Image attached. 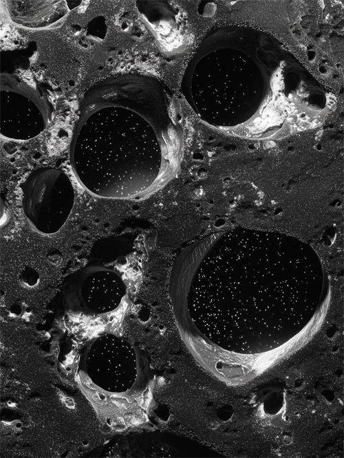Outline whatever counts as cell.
Returning a JSON list of instances; mask_svg holds the SVG:
<instances>
[{"label": "cell", "mask_w": 344, "mask_h": 458, "mask_svg": "<svg viewBox=\"0 0 344 458\" xmlns=\"http://www.w3.org/2000/svg\"><path fill=\"white\" fill-rule=\"evenodd\" d=\"M248 31L217 30L202 43L184 74L182 92L196 114L226 133L252 137L260 133V107L251 91L253 59Z\"/></svg>", "instance_id": "3957f363"}, {"label": "cell", "mask_w": 344, "mask_h": 458, "mask_svg": "<svg viewBox=\"0 0 344 458\" xmlns=\"http://www.w3.org/2000/svg\"><path fill=\"white\" fill-rule=\"evenodd\" d=\"M70 296L84 311L103 315L117 310L127 294L122 275L103 265H92L78 271L69 287Z\"/></svg>", "instance_id": "8992f818"}, {"label": "cell", "mask_w": 344, "mask_h": 458, "mask_svg": "<svg viewBox=\"0 0 344 458\" xmlns=\"http://www.w3.org/2000/svg\"><path fill=\"white\" fill-rule=\"evenodd\" d=\"M84 105L71 150L74 174L92 194L140 198L176 173L184 129L178 99L150 78L105 84Z\"/></svg>", "instance_id": "7a4b0ae2"}, {"label": "cell", "mask_w": 344, "mask_h": 458, "mask_svg": "<svg viewBox=\"0 0 344 458\" xmlns=\"http://www.w3.org/2000/svg\"><path fill=\"white\" fill-rule=\"evenodd\" d=\"M307 270L299 249L283 234L237 227L193 243L176 259L170 281L184 341L209 362L241 365L260 290Z\"/></svg>", "instance_id": "6da1fadb"}, {"label": "cell", "mask_w": 344, "mask_h": 458, "mask_svg": "<svg viewBox=\"0 0 344 458\" xmlns=\"http://www.w3.org/2000/svg\"><path fill=\"white\" fill-rule=\"evenodd\" d=\"M160 2L161 8L151 14L149 22L166 47H179L184 35L183 23L178 10L169 3Z\"/></svg>", "instance_id": "52a82bcc"}, {"label": "cell", "mask_w": 344, "mask_h": 458, "mask_svg": "<svg viewBox=\"0 0 344 458\" xmlns=\"http://www.w3.org/2000/svg\"><path fill=\"white\" fill-rule=\"evenodd\" d=\"M84 355L93 382L106 392L142 396L151 384L152 371L144 353L120 336H97Z\"/></svg>", "instance_id": "277c9868"}, {"label": "cell", "mask_w": 344, "mask_h": 458, "mask_svg": "<svg viewBox=\"0 0 344 458\" xmlns=\"http://www.w3.org/2000/svg\"><path fill=\"white\" fill-rule=\"evenodd\" d=\"M74 202V190L72 182L60 168L36 170L23 184V214L39 233L57 232L67 220Z\"/></svg>", "instance_id": "5b68a950"}]
</instances>
